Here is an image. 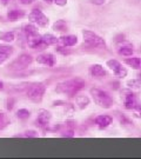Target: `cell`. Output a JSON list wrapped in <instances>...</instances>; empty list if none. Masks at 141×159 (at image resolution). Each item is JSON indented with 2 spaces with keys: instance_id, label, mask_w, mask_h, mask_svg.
Wrapping results in <instances>:
<instances>
[{
  "instance_id": "6da1fadb",
  "label": "cell",
  "mask_w": 141,
  "mask_h": 159,
  "mask_svg": "<svg viewBox=\"0 0 141 159\" xmlns=\"http://www.w3.org/2000/svg\"><path fill=\"white\" fill-rule=\"evenodd\" d=\"M85 80L81 78H73V79L65 80L59 83L55 87V91L60 94H66L69 98H73L85 87Z\"/></svg>"
},
{
  "instance_id": "7a4b0ae2",
  "label": "cell",
  "mask_w": 141,
  "mask_h": 159,
  "mask_svg": "<svg viewBox=\"0 0 141 159\" xmlns=\"http://www.w3.org/2000/svg\"><path fill=\"white\" fill-rule=\"evenodd\" d=\"M90 93L98 106H100L102 108H111L113 106L114 100H113L112 97L109 96V93H107L106 91L93 87V89H90Z\"/></svg>"
},
{
  "instance_id": "3957f363",
  "label": "cell",
  "mask_w": 141,
  "mask_h": 159,
  "mask_svg": "<svg viewBox=\"0 0 141 159\" xmlns=\"http://www.w3.org/2000/svg\"><path fill=\"white\" fill-rule=\"evenodd\" d=\"M82 37H84V41L90 47L94 48H100V50H106L107 48V44L106 41L102 39L99 34H96L93 31L90 30H84L82 31Z\"/></svg>"
},
{
  "instance_id": "277c9868",
  "label": "cell",
  "mask_w": 141,
  "mask_h": 159,
  "mask_svg": "<svg viewBox=\"0 0 141 159\" xmlns=\"http://www.w3.org/2000/svg\"><path fill=\"white\" fill-rule=\"evenodd\" d=\"M46 93V86L42 83H33L29 84L26 90V96L34 102H40Z\"/></svg>"
},
{
  "instance_id": "5b68a950",
  "label": "cell",
  "mask_w": 141,
  "mask_h": 159,
  "mask_svg": "<svg viewBox=\"0 0 141 159\" xmlns=\"http://www.w3.org/2000/svg\"><path fill=\"white\" fill-rule=\"evenodd\" d=\"M32 63H33V57L31 54H28V53H23L15 60H13L7 66V68L10 71H13V72H20V71L26 70Z\"/></svg>"
},
{
  "instance_id": "8992f818",
  "label": "cell",
  "mask_w": 141,
  "mask_h": 159,
  "mask_svg": "<svg viewBox=\"0 0 141 159\" xmlns=\"http://www.w3.org/2000/svg\"><path fill=\"white\" fill-rule=\"evenodd\" d=\"M28 20L34 25H38L41 29H46L50 25V19L47 16L44 14V12L39 8H33L28 14Z\"/></svg>"
},
{
  "instance_id": "52a82bcc",
  "label": "cell",
  "mask_w": 141,
  "mask_h": 159,
  "mask_svg": "<svg viewBox=\"0 0 141 159\" xmlns=\"http://www.w3.org/2000/svg\"><path fill=\"white\" fill-rule=\"evenodd\" d=\"M106 65H107V67L114 73V75L118 77V78L124 79L125 77H127V74H128L127 68L124 67V65L120 63V61H118L117 59H109V60L106 61Z\"/></svg>"
},
{
  "instance_id": "ba28073f",
  "label": "cell",
  "mask_w": 141,
  "mask_h": 159,
  "mask_svg": "<svg viewBox=\"0 0 141 159\" xmlns=\"http://www.w3.org/2000/svg\"><path fill=\"white\" fill-rule=\"evenodd\" d=\"M51 119H52L51 112L45 110V108H40L39 111H38V116H37L35 123H37V125L39 126L40 129L46 130V129H48V125H50V123H51Z\"/></svg>"
},
{
  "instance_id": "9c48e42d",
  "label": "cell",
  "mask_w": 141,
  "mask_h": 159,
  "mask_svg": "<svg viewBox=\"0 0 141 159\" xmlns=\"http://www.w3.org/2000/svg\"><path fill=\"white\" fill-rule=\"evenodd\" d=\"M27 45L33 48V50H45L48 46L45 44V41L42 39V35H40L39 33L32 35V37H28L27 38Z\"/></svg>"
},
{
  "instance_id": "30bf717a",
  "label": "cell",
  "mask_w": 141,
  "mask_h": 159,
  "mask_svg": "<svg viewBox=\"0 0 141 159\" xmlns=\"http://www.w3.org/2000/svg\"><path fill=\"white\" fill-rule=\"evenodd\" d=\"M121 97H122V100H124V106L126 110H133L135 107V105L138 104V100H136L134 93L130 90H126V91H122L121 93Z\"/></svg>"
},
{
  "instance_id": "8fae6325",
  "label": "cell",
  "mask_w": 141,
  "mask_h": 159,
  "mask_svg": "<svg viewBox=\"0 0 141 159\" xmlns=\"http://www.w3.org/2000/svg\"><path fill=\"white\" fill-rule=\"evenodd\" d=\"M37 63L41 64V65H45V66H48V67H53L55 65L56 60L54 56L51 54V53H42L37 57Z\"/></svg>"
},
{
  "instance_id": "7c38bea8",
  "label": "cell",
  "mask_w": 141,
  "mask_h": 159,
  "mask_svg": "<svg viewBox=\"0 0 141 159\" xmlns=\"http://www.w3.org/2000/svg\"><path fill=\"white\" fill-rule=\"evenodd\" d=\"M88 72H90V75L94 77V78H102V77H106V75H107L106 70H105L104 66L100 65V64H93V65H90Z\"/></svg>"
},
{
  "instance_id": "4fadbf2b",
  "label": "cell",
  "mask_w": 141,
  "mask_h": 159,
  "mask_svg": "<svg viewBox=\"0 0 141 159\" xmlns=\"http://www.w3.org/2000/svg\"><path fill=\"white\" fill-rule=\"evenodd\" d=\"M113 118L111 116H107V114H101V116H98L95 119H94V123L95 125L99 127V129H106L108 126L112 124Z\"/></svg>"
},
{
  "instance_id": "5bb4252c",
  "label": "cell",
  "mask_w": 141,
  "mask_h": 159,
  "mask_svg": "<svg viewBox=\"0 0 141 159\" xmlns=\"http://www.w3.org/2000/svg\"><path fill=\"white\" fill-rule=\"evenodd\" d=\"M59 41L64 46H67V47H72L78 44V37L73 35V34H68V35H62L59 38Z\"/></svg>"
},
{
  "instance_id": "9a60e30c",
  "label": "cell",
  "mask_w": 141,
  "mask_h": 159,
  "mask_svg": "<svg viewBox=\"0 0 141 159\" xmlns=\"http://www.w3.org/2000/svg\"><path fill=\"white\" fill-rule=\"evenodd\" d=\"M23 33L26 38H28V37H32V35L38 34V29H37V26H35L33 23L25 24L23 26Z\"/></svg>"
},
{
  "instance_id": "2e32d148",
  "label": "cell",
  "mask_w": 141,
  "mask_h": 159,
  "mask_svg": "<svg viewBox=\"0 0 141 159\" xmlns=\"http://www.w3.org/2000/svg\"><path fill=\"white\" fill-rule=\"evenodd\" d=\"M75 102H77V105H78V107H79L80 110H85V108L90 105V98H88V96H86V94H80V96L75 97Z\"/></svg>"
},
{
  "instance_id": "e0dca14e",
  "label": "cell",
  "mask_w": 141,
  "mask_h": 159,
  "mask_svg": "<svg viewBox=\"0 0 141 159\" xmlns=\"http://www.w3.org/2000/svg\"><path fill=\"white\" fill-rule=\"evenodd\" d=\"M24 16H25V12H24L23 10H17V8H14V10L8 11V13H7V19H8L10 21H17L19 19H21Z\"/></svg>"
},
{
  "instance_id": "ac0fdd59",
  "label": "cell",
  "mask_w": 141,
  "mask_h": 159,
  "mask_svg": "<svg viewBox=\"0 0 141 159\" xmlns=\"http://www.w3.org/2000/svg\"><path fill=\"white\" fill-rule=\"evenodd\" d=\"M52 29L54 30L55 32H66V31L68 30V25L65 20L60 19V20H56L55 23L53 24Z\"/></svg>"
},
{
  "instance_id": "d6986e66",
  "label": "cell",
  "mask_w": 141,
  "mask_h": 159,
  "mask_svg": "<svg viewBox=\"0 0 141 159\" xmlns=\"http://www.w3.org/2000/svg\"><path fill=\"white\" fill-rule=\"evenodd\" d=\"M125 63L127 64L128 66H130L134 70H140L141 68V59L139 57H132V58H127L125 60Z\"/></svg>"
},
{
  "instance_id": "ffe728a7",
  "label": "cell",
  "mask_w": 141,
  "mask_h": 159,
  "mask_svg": "<svg viewBox=\"0 0 141 159\" xmlns=\"http://www.w3.org/2000/svg\"><path fill=\"white\" fill-rule=\"evenodd\" d=\"M42 39L45 41V44L47 46H52V45H56L59 43V38H56L55 35H53L51 33H46L42 35Z\"/></svg>"
},
{
  "instance_id": "44dd1931",
  "label": "cell",
  "mask_w": 141,
  "mask_h": 159,
  "mask_svg": "<svg viewBox=\"0 0 141 159\" xmlns=\"http://www.w3.org/2000/svg\"><path fill=\"white\" fill-rule=\"evenodd\" d=\"M15 39V34L14 32H0V40L1 41H4V43H7V44H10L12 41H14Z\"/></svg>"
},
{
  "instance_id": "7402d4cb",
  "label": "cell",
  "mask_w": 141,
  "mask_h": 159,
  "mask_svg": "<svg viewBox=\"0 0 141 159\" xmlns=\"http://www.w3.org/2000/svg\"><path fill=\"white\" fill-rule=\"evenodd\" d=\"M10 124H11V119L8 114H6L5 112H0V131L5 130Z\"/></svg>"
},
{
  "instance_id": "603a6c76",
  "label": "cell",
  "mask_w": 141,
  "mask_h": 159,
  "mask_svg": "<svg viewBox=\"0 0 141 159\" xmlns=\"http://www.w3.org/2000/svg\"><path fill=\"white\" fill-rule=\"evenodd\" d=\"M133 47L130 45L126 46H121L120 48L118 50V53L120 56H124V57H132L133 56Z\"/></svg>"
},
{
  "instance_id": "cb8c5ba5",
  "label": "cell",
  "mask_w": 141,
  "mask_h": 159,
  "mask_svg": "<svg viewBox=\"0 0 141 159\" xmlns=\"http://www.w3.org/2000/svg\"><path fill=\"white\" fill-rule=\"evenodd\" d=\"M17 117L20 120H26L31 117V111L27 108H19L17 111Z\"/></svg>"
},
{
  "instance_id": "d4e9b609",
  "label": "cell",
  "mask_w": 141,
  "mask_h": 159,
  "mask_svg": "<svg viewBox=\"0 0 141 159\" xmlns=\"http://www.w3.org/2000/svg\"><path fill=\"white\" fill-rule=\"evenodd\" d=\"M38 136H39V134H38L37 131L28 130V131H25V132L21 133V134H17L15 138H37Z\"/></svg>"
},
{
  "instance_id": "484cf974",
  "label": "cell",
  "mask_w": 141,
  "mask_h": 159,
  "mask_svg": "<svg viewBox=\"0 0 141 159\" xmlns=\"http://www.w3.org/2000/svg\"><path fill=\"white\" fill-rule=\"evenodd\" d=\"M55 51L58 52V53L62 54V56H68V54H71V53H72V51H71L69 48H67V46H64V45H61V46L56 45Z\"/></svg>"
},
{
  "instance_id": "4316f807",
  "label": "cell",
  "mask_w": 141,
  "mask_h": 159,
  "mask_svg": "<svg viewBox=\"0 0 141 159\" xmlns=\"http://www.w3.org/2000/svg\"><path fill=\"white\" fill-rule=\"evenodd\" d=\"M127 86L130 89H139L141 86V80L138 78V79H130L127 81Z\"/></svg>"
},
{
  "instance_id": "83f0119b",
  "label": "cell",
  "mask_w": 141,
  "mask_h": 159,
  "mask_svg": "<svg viewBox=\"0 0 141 159\" xmlns=\"http://www.w3.org/2000/svg\"><path fill=\"white\" fill-rule=\"evenodd\" d=\"M13 51H14V48L10 45H0V52H4L6 54H8L10 57H11L12 54H13Z\"/></svg>"
},
{
  "instance_id": "f1b7e54d",
  "label": "cell",
  "mask_w": 141,
  "mask_h": 159,
  "mask_svg": "<svg viewBox=\"0 0 141 159\" xmlns=\"http://www.w3.org/2000/svg\"><path fill=\"white\" fill-rule=\"evenodd\" d=\"M14 105H15V99L13 97H8L6 99V110L7 111H12L13 107H14Z\"/></svg>"
},
{
  "instance_id": "f546056e",
  "label": "cell",
  "mask_w": 141,
  "mask_h": 159,
  "mask_svg": "<svg viewBox=\"0 0 141 159\" xmlns=\"http://www.w3.org/2000/svg\"><path fill=\"white\" fill-rule=\"evenodd\" d=\"M118 118H119V120H120V123L122 124V125H127V126H130L133 123L130 121L126 116H124V114H118Z\"/></svg>"
},
{
  "instance_id": "4dcf8cb0",
  "label": "cell",
  "mask_w": 141,
  "mask_h": 159,
  "mask_svg": "<svg viewBox=\"0 0 141 159\" xmlns=\"http://www.w3.org/2000/svg\"><path fill=\"white\" fill-rule=\"evenodd\" d=\"M74 132H75V130L65 129V130L61 132V137H66V138H71V137H74Z\"/></svg>"
},
{
  "instance_id": "1f68e13d",
  "label": "cell",
  "mask_w": 141,
  "mask_h": 159,
  "mask_svg": "<svg viewBox=\"0 0 141 159\" xmlns=\"http://www.w3.org/2000/svg\"><path fill=\"white\" fill-rule=\"evenodd\" d=\"M133 111V113H134V116H135L136 118H141V104H136L135 107L132 110Z\"/></svg>"
},
{
  "instance_id": "d6a6232c",
  "label": "cell",
  "mask_w": 141,
  "mask_h": 159,
  "mask_svg": "<svg viewBox=\"0 0 141 159\" xmlns=\"http://www.w3.org/2000/svg\"><path fill=\"white\" fill-rule=\"evenodd\" d=\"M8 58H10L8 54H6V53H4V52H0V65H2Z\"/></svg>"
},
{
  "instance_id": "836d02e7",
  "label": "cell",
  "mask_w": 141,
  "mask_h": 159,
  "mask_svg": "<svg viewBox=\"0 0 141 159\" xmlns=\"http://www.w3.org/2000/svg\"><path fill=\"white\" fill-rule=\"evenodd\" d=\"M53 2L58 6H65L67 4V0H53Z\"/></svg>"
},
{
  "instance_id": "e575fe53",
  "label": "cell",
  "mask_w": 141,
  "mask_h": 159,
  "mask_svg": "<svg viewBox=\"0 0 141 159\" xmlns=\"http://www.w3.org/2000/svg\"><path fill=\"white\" fill-rule=\"evenodd\" d=\"M35 0H19V2L21 4V5H31V4H33Z\"/></svg>"
},
{
  "instance_id": "d590c367",
  "label": "cell",
  "mask_w": 141,
  "mask_h": 159,
  "mask_svg": "<svg viewBox=\"0 0 141 159\" xmlns=\"http://www.w3.org/2000/svg\"><path fill=\"white\" fill-rule=\"evenodd\" d=\"M92 4H95V5H102L105 2V0H90Z\"/></svg>"
},
{
  "instance_id": "8d00e7d4",
  "label": "cell",
  "mask_w": 141,
  "mask_h": 159,
  "mask_svg": "<svg viewBox=\"0 0 141 159\" xmlns=\"http://www.w3.org/2000/svg\"><path fill=\"white\" fill-rule=\"evenodd\" d=\"M4 90V83L0 80V91H2Z\"/></svg>"
},
{
  "instance_id": "74e56055",
  "label": "cell",
  "mask_w": 141,
  "mask_h": 159,
  "mask_svg": "<svg viewBox=\"0 0 141 159\" xmlns=\"http://www.w3.org/2000/svg\"><path fill=\"white\" fill-rule=\"evenodd\" d=\"M46 4H48V5H51V4H53V0H44Z\"/></svg>"
},
{
  "instance_id": "f35d334b",
  "label": "cell",
  "mask_w": 141,
  "mask_h": 159,
  "mask_svg": "<svg viewBox=\"0 0 141 159\" xmlns=\"http://www.w3.org/2000/svg\"><path fill=\"white\" fill-rule=\"evenodd\" d=\"M138 77H139V79L141 80V73H139V74H138Z\"/></svg>"
},
{
  "instance_id": "ab89813d",
  "label": "cell",
  "mask_w": 141,
  "mask_h": 159,
  "mask_svg": "<svg viewBox=\"0 0 141 159\" xmlns=\"http://www.w3.org/2000/svg\"><path fill=\"white\" fill-rule=\"evenodd\" d=\"M1 1H4V2H7V1H8V0H1Z\"/></svg>"
}]
</instances>
